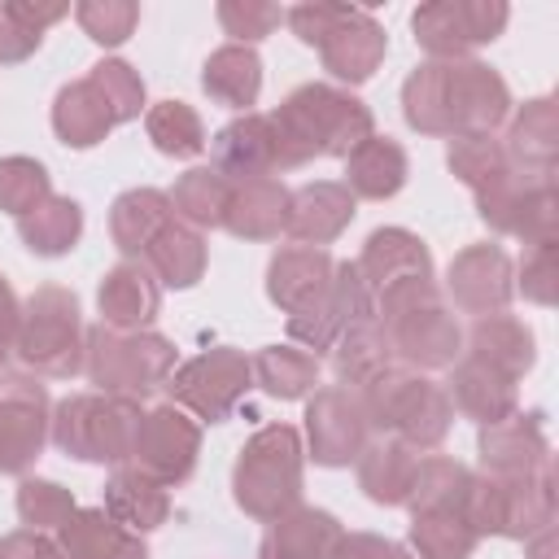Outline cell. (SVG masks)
Here are the masks:
<instances>
[{"mask_svg": "<svg viewBox=\"0 0 559 559\" xmlns=\"http://www.w3.org/2000/svg\"><path fill=\"white\" fill-rule=\"evenodd\" d=\"M83 310L79 297L61 284H39L22 301V328H17V358L48 380H70L83 371Z\"/></svg>", "mask_w": 559, "mask_h": 559, "instance_id": "obj_9", "label": "cell"}, {"mask_svg": "<svg viewBox=\"0 0 559 559\" xmlns=\"http://www.w3.org/2000/svg\"><path fill=\"white\" fill-rule=\"evenodd\" d=\"M480 537L459 511H428L411 515V550L415 559H472Z\"/></svg>", "mask_w": 559, "mask_h": 559, "instance_id": "obj_45", "label": "cell"}, {"mask_svg": "<svg viewBox=\"0 0 559 559\" xmlns=\"http://www.w3.org/2000/svg\"><path fill=\"white\" fill-rule=\"evenodd\" d=\"M476 214L498 236H520L524 245L559 240V188L555 170H520L511 166L489 188L472 192Z\"/></svg>", "mask_w": 559, "mask_h": 559, "instance_id": "obj_10", "label": "cell"}, {"mask_svg": "<svg viewBox=\"0 0 559 559\" xmlns=\"http://www.w3.org/2000/svg\"><path fill=\"white\" fill-rule=\"evenodd\" d=\"M555 467H537L533 476H485L472 472L459 515L472 524L476 537H515L528 542L533 533L555 524Z\"/></svg>", "mask_w": 559, "mask_h": 559, "instance_id": "obj_6", "label": "cell"}, {"mask_svg": "<svg viewBox=\"0 0 559 559\" xmlns=\"http://www.w3.org/2000/svg\"><path fill=\"white\" fill-rule=\"evenodd\" d=\"M341 524L332 511H319V507H293L284 511L280 520H271L262 546H258V559H328L332 546L341 542Z\"/></svg>", "mask_w": 559, "mask_h": 559, "instance_id": "obj_28", "label": "cell"}, {"mask_svg": "<svg viewBox=\"0 0 559 559\" xmlns=\"http://www.w3.org/2000/svg\"><path fill=\"white\" fill-rule=\"evenodd\" d=\"M445 166L463 188L480 192L511 170V157H507L498 135H454L445 148Z\"/></svg>", "mask_w": 559, "mask_h": 559, "instance_id": "obj_46", "label": "cell"}, {"mask_svg": "<svg viewBox=\"0 0 559 559\" xmlns=\"http://www.w3.org/2000/svg\"><path fill=\"white\" fill-rule=\"evenodd\" d=\"M362 319H376V293H371V284L358 275L354 262H336L328 293H323L314 306L288 314V336L301 341L306 354L319 358V354H332L336 336H341L345 328L362 323Z\"/></svg>", "mask_w": 559, "mask_h": 559, "instance_id": "obj_15", "label": "cell"}, {"mask_svg": "<svg viewBox=\"0 0 559 559\" xmlns=\"http://www.w3.org/2000/svg\"><path fill=\"white\" fill-rule=\"evenodd\" d=\"M105 511L122 524V528H131V533H153V528H162L166 524V515H170V493H166V485H157V480H148L144 472H135V467H114V476L105 480Z\"/></svg>", "mask_w": 559, "mask_h": 559, "instance_id": "obj_33", "label": "cell"}, {"mask_svg": "<svg viewBox=\"0 0 559 559\" xmlns=\"http://www.w3.org/2000/svg\"><path fill=\"white\" fill-rule=\"evenodd\" d=\"M328 559H415L402 542H389L380 533H341Z\"/></svg>", "mask_w": 559, "mask_h": 559, "instance_id": "obj_54", "label": "cell"}, {"mask_svg": "<svg viewBox=\"0 0 559 559\" xmlns=\"http://www.w3.org/2000/svg\"><path fill=\"white\" fill-rule=\"evenodd\" d=\"M288 218V188L275 175L262 179H231V201L223 227L240 240H275Z\"/></svg>", "mask_w": 559, "mask_h": 559, "instance_id": "obj_29", "label": "cell"}, {"mask_svg": "<svg viewBox=\"0 0 559 559\" xmlns=\"http://www.w3.org/2000/svg\"><path fill=\"white\" fill-rule=\"evenodd\" d=\"M74 511V493L57 480H39V476H26L17 485V515L26 528L44 533V528H61Z\"/></svg>", "mask_w": 559, "mask_h": 559, "instance_id": "obj_50", "label": "cell"}, {"mask_svg": "<svg viewBox=\"0 0 559 559\" xmlns=\"http://www.w3.org/2000/svg\"><path fill=\"white\" fill-rule=\"evenodd\" d=\"M144 131H148L153 148L166 153V157H197L210 144L205 122L188 100H157L144 114Z\"/></svg>", "mask_w": 559, "mask_h": 559, "instance_id": "obj_44", "label": "cell"}, {"mask_svg": "<svg viewBox=\"0 0 559 559\" xmlns=\"http://www.w3.org/2000/svg\"><path fill=\"white\" fill-rule=\"evenodd\" d=\"M87 83L100 92V100H105L114 127L140 118V109H144V79L135 74V66H127V61H118V57H105V61H96V66L87 70Z\"/></svg>", "mask_w": 559, "mask_h": 559, "instance_id": "obj_48", "label": "cell"}, {"mask_svg": "<svg viewBox=\"0 0 559 559\" xmlns=\"http://www.w3.org/2000/svg\"><path fill=\"white\" fill-rule=\"evenodd\" d=\"M445 297L463 314H498L515 297V262L502 245H467L450 258Z\"/></svg>", "mask_w": 559, "mask_h": 559, "instance_id": "obj_17", "label": "cell"}, {"mask_svg": "<svg viewBox=\"0 0 559 559\" xmlns=\"http://www.w3.org/2000/svg\"><path fill=\"white\" fill-rule=\"evenodd\" d=\"M66 4H31V0H0V66L26 61L52 22H61Z\"/></svg>", "mask_w": 559, "mask_h": 559, "instance_id": "obj_43", "label": "cell"}, {"mask_svg": "<svg viewBox=\"0 0 559 559\" xmlns=\"http://www.w3.org/2000/svg\"><path fill=\"white\" fill-rule=\"evenodd\" d=\"M197 459H201V424L188 411H179L175 402L144 411L127 467H135L148 480L170 489L197 472Z\"/></svg>", "mask_w": 559, "mask_h": 559, "instance_id": "obj_14", "label": "cell"}, {"mask_svg": "<svg viewBox=\"0 0 559 559\" xmlns=\"http://www.w3.org/2000/svg\"><path fill=\"white\" fill-rule=\"evenodd\" d=\"M83 371L96 384V393L114 397H148L153 389L166 384L175 371V341L162 332H118V328H87L83 341Z\"/></svg>", "mask_w": 559, "mask_h": 559, "instance_id": "obj_8", "label": "cell"}, {"mask_svg": "<svg viewBox=\"0 0 559 559\" xmlns=\"http://www.w3.org/2000/svg\"><path fill=\"white\" fill-rule=\"evenodd\" d=\"M415 463H419V454L411 445H402L397 437L367 441V450L358 454V489L376 507H406Z\"/></svg>", "mask_w": 559, "mask_h": 559, "instance_id": "obj_34", "label": "cell"}, {"mask_svg": "<svg viewBox=\"0 0 559 559\" xmlns=\"http://www.w3.org/2000/svg\"><path fill=\"white\" fill-rule=\"evenodd\" d=\"M524 559H555V524L524 542Z\"/></svg>", "mask_w": 559, "mask_h": 559, "instance_id": "obj_57", "label": "cell"}, {"mask_svg": "<svg viewBox=\"0 0 559 559\" xmlns=\"http://www.w3.org/2000/svg\"><path fill=\"white\" fill-rule=\"evenodd\" d=\"M511 166L520 170H555L559 157V105L550 96H533L511 114L507 140H502Z\"/></svg>", "mask_w": 559, "mask_h": 559, "instance_id": "obj_32", "label": "cell"}, {"mask_svg": "<svg viewBox=\"0 0 559 559\" xmlns=\"http://www.w3.org/2000/svg\"><path fill=\"white\" fill-rule=\"evenodd\" d=\"M463 345H467V358L493 367L498 376L507 380H520L524 371H533L537 362V341H533V328L507 310L498 314H476L472 328L463 332Z\"/></svg>", "mask_w": 559, "mask_h": 559, "instance_id": "obj_25", "label": "cell"}, {"mask_svg": "<svg viewBox=\"0 0 559 559\" xmlns=\"http://www.w3.org/2000/svg\"><path fill=\"white\" fill-rule=\"evenodd\" d=\"M354 4H323V0H306V4H293V9H284V22H288V31L301 39V44H310V48H323V39L345 22V13H349Z\"/></svg>", "mask_w": 559, "mask_h": 559, "instance_id": "obj_53", "label": "cell"}, {"mask_svg": "<svg viewBox=\"0 0 559 559\" xmlns=\"http://www.w3.org/2000/svg\"><path fill=\"white\" fill-rule=\"evenodd\" d=\"M411 157L393 135H371L345 157V188L358 201H389L406 188Z\"/></svg>", "mask_w": 559, "mask_h": 559, "instance_id": "obj_30", "label": "cell"}, {"mask_svg": "<svg viewBox=\"0 0 559 559\" xmlns=\"http://www.w3.org/2000/svg\"><path fill=\"white\" fill-rule=\"evenodd\" d=\"M332 271H336V258L328 249H314V245H284L271 253L266 262V297L284 310V314H297L306 306H314L328 284H332Z\"/></svg>", "mask_w": 559, "mask_h": 559, "instance_id": "obj_19", "label": "cell"}, {"mask_svg": "<svg viewBox=\"0 0 559 559\" xmlns=\"http://www.w3.org/2000/svg\"><path fill=\"white\" fill-rule=\"evenodd\" d=\"M214 166L227 179H262L280 170V140L271 127V114H240L231 118L214 140Z\"/></svg>", "mask_w": 559, "mask_h": 559, "instance_id": "obj_23", "label": "cell"}, {"mask_svg": "<svg viewBox=\"0 0 559 559\" xmlns=\"http://www.w3.org/2000/svg\"><path fill=\"white\" fill-rule=\"evenodd\" d=\"M170 210L179 214V223L188 227H223L227 218V201H231V179L218 166H192L175 179V188L166 192Z\"/></svg>", "mask_w": 559, "mask_h": 559, "instance_id": "obj_40", "label": "cell"}, {"mask_svg": "<svg viewBox=\"0 0 559 559\" xmlns=\"http://www.w3.org/2000/svg\"><path fill=\"white\" fill-rule=\"evenodd\" d=\"M17 236L35 258H66L83 236V205L74 197H48L17 218Z\"/></svg>", "mask_w": 559, "mask_h": 559, "instance_id": "obj_38", "label": "cell"}, {"mask_svg": "<svg viewBox=\"0 0 559 559\" xmlns=\"http://www.w3.org/2000/svg\"><path fill=\"white\" fill-rule=\"evenodd\" d=\"M48 197H52V179H48L44 162L22 157V153L0 157V210H4V214L22 218V214H31L35 205H44Z\"/></svg>", "mask_w": 559, "mask_h": 559, "instance_id": "obj_47", "label": "cell"}, {"mask_svg": "<svg viewBox=\"0 0 559 559\" xmlns=\"http://www.w3.org/2000/svg\"><path fill=\"white\" fill-rule=\"evenodd\" d=\"M546 415L542 411H511L498 424H485L476 437L480 472L485 476H533L537 467L550 463V441H546Z\"/></svg>", "mask_w": 559, "mask_h": 559, "instance_id": "obj_18", "label": "cell"}, {"mask_svg": "<svg viewBox=\"0 0 559 559\" xmlns=\"http://www.w3.org/2000/svg\"><path fill=\"white\" fill-rule=\"evenodd\" d=\"M441 389H445L450 406H454L459 415L476 419L480 428L507 419L511 411H520V389H515V380L498 376L493 367H485V362H476V358H459V362L450 367V380H445Z\"/></svg>", "mask_w": 559, "mask_h": 559, "instance_id": "obj_26", "label": "cell"}, {"mask_svg": "<svg viewBox=\"0 0 559 559\" xmlns=\"http://www.w3.org/2000/svg\"><path fill=\"white\" fill-rule=\"evenodd\" d=\"M511 22L502 0H428L411 13L415 44L432 61H463L467 52L493 44Z\"/></svg>", "mask_w": 559, "mask_h": 559, "instance_id": "obj_12", "label": "cell"}, {"mask_svg": "<svg viewBox=\"0 0 559 559\" xmlns=\"http://www.w3.org/2000/svg\"><path fill=\"white\" fill-rule=\"evenodd\" d=\"M52 131L66 148H92L114 131V118L100 100V92L87 79H74L52 100Z\"/></svg>", "mask_w": 559, "mask_h": 559, "instance_id": "obj_37", "label": "cell"}, {"mask_svg": "<svg viewBox=\"0 0 559 559\" xmlns=\"http://www.w3.org/2000/svg\"><path fill=\"white\" fill-rule=\"evenodd\" d=\"M249 367H253V384L280 402L310 397L319 384V358L306 354L301 345H262L249 358Z\"/></svg>", "mask_w": 559, "mask_h": 559, "instance_id": "obj_39", "label": "cell"}, {"mask_svg": "<svg viewBox=\"0 0 559 559\" xmlns=\"http://www.w3.org/2000/svg\"><path fill=\"white\" fill-rule=\"evenodd\" d=\"M354 266L371 284V293H384V288L406 284V280H432V253L406 227H376Z\"/></svg>", "mask_w": 559, "mask_h": 559, "instance_id": "obj_24", "label": "cell"}, {"mask_svg": "<svg viewBox=\"0 0 559 559\" xmlns=\"http://www.w3.org/2000/svg\"><path fill=\"white\" fill-rule=\"evenodd\" d=\"M218 22L236 44L253 48L258 39H266L284 22V9L266 4V0H218Z\"/></svg>", "mask_w": 559, "mask_h": 559, "instance_id": "obj_51", "label": "cell"}, {"mask_svg": "<svg viewBox=\"0 0 559 559\" xmlns=\"http://www.w3.org/2000/svg\"><path fill=\"white\" fill-rule=\"evenodd\" d=\"M301 472H306V454H301L297 428L293 424H266L236 454L231 498L249 520L271 524L301 502Z\"/></svg>", "mask_w": 559, "mask_h": 559, "instance_id": "obj_5", "label": "cell"}, {"mask_svg": "<svg viewBox=\"0 0 559 559\" xmlns=\"http://www.w3.org/2000/svg\"><path fill=\"white\" fill-rule=\"evenodd\" d=\"M57 546L70 559H148L144 537L122 528L105 507H74L57 528Z\"/></svg>", "mask_w": 559, "mask_h": 559, "instance_id": "obj_27", "label": "cell"}, {"mask_svg": "<svg viewBox=\"0 0 559 559\" xmlns=\"http://www.w3.org/2000/svg\"><path fill=\"white\" fill-rule=\"evenodd\" d=\"M201 87H205L210 100L249 114V105H253L258 92H262V57H258L253 48H245V44H223V48H214V52L205 57V66H201Z\"/></svg>", "mask_w": 559, "mask_h": 559, "instance_id": "obj_35", "label": "cell"}, {"mask_svg": "<svg viewBox=\"0 0 559 559\" xmlns=\"http://www.w3.org/2000/svg\"><path fill=\"white\" fill-rule=\"evenodd\" d=\"M74 22L83 26V35L100 48H118L131 39L135 22H140V4L131 0H83L74 4Z\"/></svg>", "mask_w": 559, "mask_h": 559, "instance_id": "obj_49", "label": "cell"}, {"mask_svg": "<svg viewBox=\"0 0 559 559\" xmlns=\"http://www.w3.org/2000/svg\"><path fill=\"white\" fill-rule=\"evenodd\" d=\"M140 262L153 271V280H157L162 288H192V284L205 275V236H201L197 227L170 218V223L153 236V245L144 249Z\"/></svg>", "mask_w": 559, "mask_h": 559, "instance_id": "obj_36", "label": "cell"}, {"mask_svg": "<svg viewBox=\"0 0 559 559\" xmlns=\"http://www.w3.org/2000/svg\"><path fill=\"white\" fill-rule=\"evenodd\" d=\"M144 411L131 397H114V393H70L52 406V424L48 437L61 454L79 459V463H109V467H127L131 445H135V428H140Z\"/></svg>", "mask_w": 559, "mask_h": 559, "instance_id": "obj_7", "label": "cell"}, {"mask_svg": "<svg viewBox=\"0 0 559 559\" xmlns=\"http://www.w3.org/2000/svg\"><path fill=\"white\" fill-rule=\"evenodd\" d=\"M384 52H389V35H384V26L367 13V9H349L345 13V22L323 39V48H319V57H323V70L332 74V79H341V83H367L376 70H380V61H384Z\"/></svg>", "mask_w": 559, "mask_h": 559, "instance_id": "obj_22", "label": "cell"}, {"mask_svg": "<svg viewBox=\"0 0 559 559\" xmlns=\"http://www.w3.org/2000/svg\"><path fill=\"white\" fill-rule=\"evenodd\" d=\"M515 288L533 306H555V288H559V240H537V245L524 249Z\"/></svg>", "mask_w": 559, "mask_h": 559, "instance_id": "obj_52", "label": "cell"}, {"mask_svg": "<svg viewBox=\"0 0 559 559\" xmlns=\"http://www.w3.org/2000/svg\"><path fill=\"white\" fill-rule=\"evenodd\" d=\"M166 389H170V402L179 411H188L205 424H223L245 402V393L253 389V367L240 349L214 345V349L179 362L166 376Z\"/></svg>", "mask_w": 559, "mask_h": 559, "instance_id": "obj_11", "label": "cell"}, {"mask_svg": "<svg viewBox=\"0 0 559 559\" xmlns=\"http://www.w3.org/2000/svg\"><path fill=\"white\" fill-rule=\"evenodd\" d=\"M96 306H100V323L118 328V332H144L157 310H162V284L153 280V271L144 262H118L100 275L96 288Z\"/></svg>", "mask_w": 559, "mask_h": 559, "instance_id": "obj_20", "label": "cell"}, {"mask_svg": "<svg viewBox=\"0 0 559 559\" xmlns=\"http://www.w3.org/2000/svg\"><path fill=\"white\" fill-rule=\"evenodd\" d=\"M354 197L345 183L336 179H314V183H301L297 192H288V218H284V231L301 245H332L349 223H354Z\"/></svg>", "mask_w": 559, "mask_h": 559, "instance_id": "obj_21", "label": "cell"}, {"mask_svg": "<svg viewBox=\"0 0 559 559\" xmlns=\"http://www.w3.org/2000/svg\"><path fill=\"white\" fill-rule=\"evenodd\" d=\"M376 323L411 371H445L463 354V328L437 280H406L376 293Z\"/></svg>", "mask_w": 559, "mask_h": 559, "instance_id": "obj_3", "label": "cell"}, {"mask_svg": "<svg viewBox=\"0 0 559 559\" xmlns=\"http://www.w3.org/2000/svg\"><path fill=\"white\" fill-rule=\"evenodd\" d=\"M384 367H393V349L389 336L376 319H362L354 328H345L332 345V371L345 389H362L371 376H380Z\"/></svg>", "mask_w": 559, "mask_h": 559, "instance_id": "obj_41", "label": "cell"}, {"mask_svg": "<svg viewBox=\"0 0 559 559\" xmlns=\"http://www.w3.org/2000/svg\"><path fill=\"white\" fill-rule=\"evenodd\" d=\"M280 140V170H297L314 157H349L376 135V114L336 83H301L271 114Z\"/></svg>", "mask_w": 559, "mask_h": 559, "instance_id": "obj_2", "label": "cell"}, {"mask_svg": "<svg viewBox=\"0 0 559 559\" xmlns=\"http://www.w3.org/2000/svg\"><path fill=\"white\" fill-rule=\"evenodd\" d=\"M52 402L39 376L0 371V476H26L44 454Z\"/></svg>", "mask_w": 559, "mask_h": 559, "instance_id": "obj_13", "label": "cell"}, {"mask_svg": "<svg viewBox=\"0 0 559 559\" xmlns=\"http://www.w3.org/2000/svg\"><path fill=\"white\" fill-rule=\"evenodd\" d=\"M17 328H22V301H17L13 284L0 275V371L17 354Z\"/></svg>", "mask_w": 559, "mask_h": 559, "instance_id": "obj_56", "label": "cell"}, {"mask_svg": "<svg viewBox=\"0 0 559 559\" xmlns=\"http://www.w3.org/2000/svg\"><path fill=\"white\" fill-rule=\"evenodd\" d=\"M0 559H70L52 537L35 533V528H17L9 537H0Z\"/></svg>", "mask_w": 559, "mask_h": 559, "instance_id": "obj_55", "label": "cell"}, {"mask_svg": "<svg viewBox=\"0 0 559 559\" xmlns=\"http://www.w3.org/2000/svg\"><path fill=\"white\" fill-rule=\"evenodd\" d=\"M402 118L419 135H493L511 118V87L476 57L424 61L402 83Z\"/></svg>", "mask_w": 559, "mask_h": 559, "instance_id": "obj_1", "label": "cell"}, {"mask_svg": "<svg viewBox=\"0 0 559 559\" xmlns=\"http://www.w3.org/2000/svg\"><path fill=\"white\" fill-rule=\"evenodd\" d=\"M306 437L310 454L319 467H349L371 441L367 411L358 402V389L345 384H323L306 402Z\"/></svg>", "mask_w": 559, "mask_h": 559, "instance_id": "obj_16", "label": "cell"}, {"mask_svg": "<svg viewBox=\"0 0 559 559\" xmlns=\"http://www.w3.org/2000/svg\"><path fill=\"white\" fill-rule=\"evenodd\" d=\"M175 218L170 197L162 188H127L109 205V236L127 262H140L153 236Z\"/></svg>", "mask_w": 559, "mask_h": 559, "instance_id": "obj_31", "label": "cell"}, {"mask_svg": "<svg viewBox=\"0 0 559 559\" xmlns=\"http://www.w3.org/2000/svg\"><path fill=\"white\" fill-rule=\"evenodd\" d=\"M358 402H362L371 428H380L384 437H397L411 450H437L454 424V406H450L445 389L402 362L371 376L358 389Z\"/></svg>", "mask_w": 559, "mask_h": 559, "instance_id": "obj_4", "label": "cell"}, {"mask_svg": "<svg viewBox=\"0 0 559 559\" xmlns=\"http://www.w3.org/2000/svg\"><path fill=\"white\" fill-rule=\"evenodd\" d=\"M467 480L472 472L450 459V454H428L415 463V476H411V493H406V507L411 515H428V511H459L463 507V493H467Z\"/></svg>", "mask_w": 559, "mask_h": 559, "instance_id": "obj_42", "label": "cell"}]
</instances>
